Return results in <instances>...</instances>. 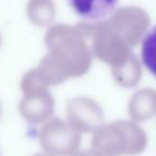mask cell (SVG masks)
Wrapping results in <instances>:
<instances>
[{"label":"cell","mask_w":156,"mask_h":156,"mask_svg":"<svg viewBox=\"0 0 156 156\" xmlns=\"http://www.w3.org/2000/svg\"><path fill=\"white\" fill-rule=\"evenodd\" d=\"M73 11L87 20L100 22L110 16L118 0H69Z\"/></svg>","instance_id":"9"},{"label":"cell","mask_w":156,"mask_h":156,"mask_svg":"<svg viewBox=\"0 0 156 156\" xmlns=\"http://www.w3.org/2000/svg\"><path fill=\"white\" fill-rule=\"evenodd\" d=\"M1 42H2V37H1V33H0V47H1Z\"/></svg>","instance_id":"16"},{"label":"cell","mask_w":156,"mask_h":156,"mask_svg":"<svg viewBox=\"0 0 156 156\" xmlns=\"http://www.w3.org/2000/svg\"><path fill=\"white\" fill-rule=\"evenodd\" d=\"M26 14L28 20L35 26H49L56 16V5L52 0H28Z\"/></svg>","instance_id":"11"},{"label":"cell","mask_w":156,"mask_h":156,"mask_svg":"<svg viewBox=\"0 0 156 156\" xmlns=\"http://www.w3.org/2000/svg\"><path fill=\"white\" fill-rule=\"evenodd\" d=\"M106 22L110 29L133 48L142 41L147 33L151 18L147 11L139 7H123L115 10Z\"/></svg>","instance_id":"4"},{"label":"cell","mask_w":156,"mask_h":156,"mask_svg":"<svg viewBox=\"0 0 156 156\" xmlns=\"http://www.w3.org/2000/svg\"><path fill=\"white\" fill-rule=\"evenodd\" d=\"M39 140L44 152L51 156H71L81 144V135L60 118H51L43 124Z\"/></svg>","instance_id":"5"},{"label":"cell","mask_w":156,"mask_h":156,"mask_svg":"<svg viewBox=\"0 0 156 156\" xmlns=\"http://www.w3.org/2000/svg\"><path fill=\"white\" fill-rule=\"evenodd\" d=\"M32 156H51V155H49V154H47V153H37V154H34V155H32Z\"/></svg>","instance_id":"14"},{"label":"cell","mask_w":156,"mask_h":156,"mask_svg":"<svg viewBox=\"0 0 156 156\" xmlns=\"http://www.w3.org/2000/svg\"><path fill=\"white\" fill-rule=\"evenodd\" d=\"M71 156H103L101 153H98V151L93 149L90 150H83V151H77L74 154H72Z\"/></svg>","instance_id":"13"},{"label":"cell","mask_w":156,"mask_h":156,"mask_svg":"<svg viewBox=\"0 0 156 156\" xmlns=\"http://www.w3.org/2000/svg\"><path fill=\"white\" fill-rule=\"evenodd\" d=\"M141 60L144 66L156 77V26L152 28L142 40Z\"/></svg>","instance_id":"12"},{"label":"cell","mask_w":156,"mask_h":156,"mask_svg":"<svg viewBox=\"0 0 156 156\" xmlns=\"http://www.w3.org/2000/svg\"><path fill=\"white\" fill-rule=\"evenodd\" d=\"M128 115L135 123L152 119L156 115V90L143 88L135 92L128 102Z\"/></svg>","instance_id":"8"},{"label":"cell","mask_w":156,"mask_h":156,"mask_svg":"<svg viewBox=\"0 0 156 156\" xmlns=\"http://www.w3.org/2000/svg\"><path fill=\"white\" fill-rule=\"evenodd\" d=\"M44 42L48 51L33 69L44 87L60 85L69 78L85 75L90 69L93 55L78 26H50Z\"/></svg>","instance_id":"1"},{"label":"cell","mask_w":156,"mask_h":156,"mask_svg":"<svg viewBox=\"0 0 156 156\" xmlns=\"http://www.w3.org/2000/svg\"><path fill=\"white\" fill-rule=\"evenodd\" d=\"M18 110L25 121L30 124H44L55 112V98L48 89H39L23 94Z\"/></svg>","instance_id":"7"},{"label":"cell","mask_w":156,"mask_h":156,"mask_svg":"<svg viewBox=\"0 0 156 156\" xmlns=\"http://www.w3.org/2000/svg\"><path fill=\"white\" fill-rule=\"evenodd\" d=\"M1 113H2V108H1V104H0V118H1Z\"/></svg>","instance_id":"15"},{"label":"cell","mask_w":156,"mask_h":156,"mask_svg":"<svg viewBox=\"0 0 156 156\" xmlns=\"http://www.w3.org/2000/svg\"><path fill=\"white\" fill-rule=\"evenodd\" d=\"M78 28L87 39L91 40L92 55L112 67L123 64L133 54L128 47L108 26L106 20L94 23H81Z\"/></svg>","instance_id":"3"},{"label":"cell","mask_w":156,"mask_h":156,"mask_svg":"<svg viewBox=\"0 0 156 156\" xmlns=\"http://www.w3.org/2000/svg\"><path fill=\"white\" fill-rule=\"evenodd\" d=\"M141 62L134 52L123 64L111 69V75L115 83L126 89H130L138 85L141 79Z\"/></svg>","instance_id":"10"},{"label":"cell","mask_w":156,"mask_h":156,"mask_svg":"<svg viewBox=\"0 0 156 156\" xmlns=\"http://www.w3.org/2000/svg\"><path fill=\"white\" fill-rule=\"evenodd\" d=\"M104 118L102 107L92 98L78 96L66 104V122L79 134L95 133L104 124Z\"/></svg>","instance_id":"6"},{"label":"cell","mask_w":156,"mask_h":156,"mask_svg":"<svg viewBox=\"0 0 156 156\" xmlns=\"http://www.w3.org/2000/svg\"><path fill=\"white\" fill-rule=\"evenodd\" d=\"M147 147V136L142 127L133 121L103 124L91 140V149L103 156H135Z\"/></svg>","instance_id":"2"}]
</instances>
